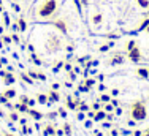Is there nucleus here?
I'll return each mask as SVG.
<instances>
[{
	"label": "nucleus",
	"mask_w": 149,
	"mask_h": 136,
	"mask_svg": "<svg viewBox=\"0 0 149 136\" xmlns=\"http://www.w3.org/2000/svg\"><path fill=\"white\" fill-rule=\"evenodd\" d=\"M133 48H135V41H130V43H129V46H127V49L130 51V49H133Z\"/></svg>",
	"instance_id": "25"
},
{
	"label": "nucleus",
	"mask_w": 149,
	"mask_h": 136,
	"mask_svg": "<svg viewBox=\"0 0 149 136\" xmlns=\"http://www.w3.org/2000/svg\"><path fill=\"white\" fill-rule=\"evenodd\" d=\"M38 103H41V105H45V103H48V96H46L45 94L38 95Z\"/></svg>",
	"instance_id": "19"
},
{
	"label": "nucleus",
	"mask_w": 149,
	"mask_h": 136,
	"mask_svg": "<svg viewBox=\"0 0 149 136\" xmlns=\"http://www.w3.org/2000/svg\"><path fill=\"white\" fill-rule=\"evenodd\" d=\"M100 101H103V103H106V101H109V95H106V94H103L100 96Z\"/></svg>",
	"instance_id": "23"
},
{
	"label": "nucleus",
	"mask_w": 149,
	"mask_h": 136,
	"mask_svg": "<svg viewBox=\"0 0 149 136\" xmlns=\"http://www.w3.org/2000/svg\"><path fill=\"white\" fill-rule=\"evenodd\" d=\"M146 136H149V130H148V131H146Z\"/></svg>",
	"instance_id": "41"
},
{
	"label": "nucleus",
	"mask_w": 149,
	"mask_h": 136,
	"mask_svg": "<svg viewBox=\"0 0 149 136\" xmlns=\"http://www.w3.org/2000/svg\"><path fill=\"white\" fill-rule=\"evenodd\" d=\"M51 24H52L56 28H59L60 33H63V35L68 33V28H67V24H65V21H63V19H56V21H52Z\"/></svg>",
	"instance_id": "3"
},
{
	"label": "nucleus",
	"mask_w": 149,
	"mask_h": 136,
	"mask_svg": "<svg viewBox=\"0 0 149 136\" xmlns=\"http://www.w3.org/2000/svg\"><path fill=\"white\" fill-rule=\"evenodd\" d=\"M79 109H81V111H87V109H89V106H86V105H79Z\"/></svg>",
	"instance_id": "28"
},
{
	"label": "nucleus",
	"mask_w": 149,
	"mask_h": 136,
	"mask_svg": "<svg viewBox=\"0 0 149 136\" xmlns=\"http://www.w3.org/2000/svg\"><path fill=\"white\" fill-rule=\"evenodd\" d=\"M21 78H22V81H26L27 82V84H33V79H32V78H29V76H27V74H21Z\"/></svg>",
	"instance_id": "20"
},
{
	"label": "nucleus",
	"mask_w": 149,
	"mask_h": 136,
	"mask_svg": "<svg viewBox=\"0 0 149 136\" xmlns=\"http://www.w3.org/2000/svg\"><path fill=\"white\" fill-rule=\"evenodd\" d=\"M0 67H2V65H0Z\"/></svg>",
	"instance_id": "43"
},
{
	"label": "nucleus",
	"mask_w": 149,
	"mask_h": 136,
	"mask_svg": "<svg viewBox=\"0 0 149 136\" xmlns=\"http://www.w3.org/2000/svg\"><path fill=\"white\" fill-rule=\"evenodd\" d=\"M122 62H124V59H122V57H120V56L114 57V59L111 60V63H113V65H116V63H122Z\"/></svg>",
	"instance_id": "21"
},
{
	"label": "nucleus",
	"mask_w": 149,
	"mask_h": 136,
	"mask_svg": "<svg viewBox=\"0 0 149 136\" xmlns=\"http://www.w3.org/2000/svg\"><path fill=\"white\" fill-rule=\"evenodd\" d=\"M67 106H68V108H70V109H73V111H74V109H76V108H78V106H76V103H74V101H73V98H72V95H68V96H67Z\"/></svg>",
	"instance_id": "8"
},
{
	"label": "nucleus",
	"mask_w": 149,
	"mask_h": 136,
	"mask_svg": "<svg viewBox=\"0 0 149 136\" xmlns=\"http://www.w3.org/2000/svg\"><path fill=\"white\" fill-rule=\"evenodd\" d=\"M105 117H106V114L103 112V111H98V112L94 116V120H95V122H98V120H103Z\"/></svg>",
	"instance_id": "14"
},
{
	"label": "nucleus",
	"mask_w": 149,
	"mask_h": 136,
	"mask_svg": "<svg viewBox=\"0 0 149 136\" xmlns=\"http://www.w3.org/2000/svg\"><path fill=\"white\" fill-rule=\"evenodd\" d=\"M146 32H148V33H149V26H148V27H146Z\"/></svg>",
	"instance_id": "39"
},
{
	"label": "nucleus",
	"mask_w": 149,
	"mask_h": 136,
	"mask_svg": "<svg viewBox=\"0 0 149 136\" xmlns=\"http://www.w3.org/2000/svg\"><path fill=\"white\" fill-rule=\"evenodd\" d=\"M136 3L141 8H149V0H136Z\"/></svg>",
	"instance_id": "18"
},
{
	"label": "nucleus",
	"mask_w": 149,
	"mask_h": 136,
	"mask_svg": "<svg viewBox=\"0 0 149 136\" xmlns=\"http://www.w3.org/2000/svg\"><path fill=\"white\" fill-rule=\"evenodd\" d=\"M130 116H132L133 120H138V122H141V120L146 119V117H148V111H146L144 103L135 101L132 105V108H130Z\"/></svg>",
	"instance_id": "2"
},
{
	"label": "nucleus",
	"mask_w": 149,
	"mask_h": 136,
	"mask_svg": "<svg viewBox=\"0 0 149 136\" xmlns=\"http://www.w3.org/2000/svg\"><path fill=\"white\" fill-rule=\"evenodd\" d=\"M59 114H60V116H62V117H65V116H67V112H65V111H62V109L59 111Z\"/></svg>",
	"instance_id": "35"
},
{
	"label": "nucleus",
	"mask_w": 149,
	"mask_h": 136,
	"mask_svg": "<svg viewBox=\"0 0 149 136\" xmlns=\"http://www.w3.org/2000/svg\"><path fill=\"white\" fill-rule=\"evenodd\" d=\"M129 59L132 60V62H138V60H141V51L136 48V46L129 51Z\"/></svg>",
	"instance_id": "4"
},
{
	"label": "nucleus",
	"mask_w": 149,
	"mask_h": 136,
	"mask_svg": "<svg viewBox=\"0 0 149 136\" xmlns=\"http://www.w3.org/2000/svg\"><path fill=\"white\" fill-rule=\"evenodd\" d=\"M106 111H108V112H109V111H113V105H106V108H105Z\"/></svg>",
	"instance_id": "34"
},
{
	"label": "nucleus",
	"mask_w": 149,
	"mask_h": 136,
	"mask_svg": "<svg viewBox=\"0 0 149 136\" xmlns=\"http://www.w3.org/2000/svg\"><path fill=\"white\" fill-rule=\"evenodd\" d=\"M16 109L22 111V112H29V106L24 105V103H21V105H16Z\"/></svg>",
	"instance_id": "17"
},
{
	"label": "nucleus",
	"mask_w": 149,
	"mask_h": 136,
	"mask_svg": "<svg viewBox=\"0 0 149 136\" xmlns=\"http://www.w3.org/2000/svg\"><path fill=\"white\" fill-rule=\"evenodd\" d=\"M29 114L33 117V119H41V117H43V114L38 112V111H35V109H29Z\"/></svg>",
	"instance_id": "15"
},
{
	"label": "nucleus",
	"mask_w": 149,
	"mask_h": 136,
	"mask_svg": "<svg viewBox=\"0 0 149 136\" xmlns=\"http://www.w3.org/2000/svg\"><path fill=\"white\" fill-rule=\"evenodd\" d=\"M3 78H5V81H3V82H5L6 85H10V84H13V82H15V76H13L11 73L5 74V76H3Z\"/></svg>",
	"instance_id": "10"
},
{
	"label": "nucleus",
	"mask_w": 149,
	"mask_h": 136,
	"mask_svg": "<svg viewBox=\"0 0 149 136\" xmlns=\"http://www.w3.org/2000/svg\"><path fill=\"white\" fill-rule=\"evenodd\" d=\"M149 26V17H146V19L143 21V22H141V26L138 27V30L136 32H141V30H146V27Z\"/></svg>",
	"instance_id": "16"
},
{
	"label": "nucleus",
	"mask_w": 149,
	"mask_h": 136,
	"mask_svg": "<svg viewBox=\"0 0 149 136\" xmlns=\"http://www.w3.org/2000/svg\"><path fill=\"white\" fill-rule=\"evenodd\" d=\"M0 33H3V27H0Z\"/></svg>",
	"instance_id": "38"
},
{
	"label": "nucleus",
	"mask_w": 149,
	"mask_h": 136,
	"mask_svg": "<svg viewBox=\"0 0 149 136\" xmlns=\"http://www.w3.org/2000/svg\"><path fill=\"white\" fill-rule=\"evenodd\" d=\"M148 17H149V13H148Z\"/></svg>",
	"instance_id": "42"
},
{
	"label": "nucleus",
	"mask_w": 149,
	"mask_h": 136,
	"mask_svg": "<svg viewBox=\"0 0 149 136\" xmlns=\"http://www.w3.org/2000/svg\"><path fill=\"white\" fill-rule=\"evenodd\" d=\"M56 11H57V0H43L38 5L37 14L41 19H49Z\"/></svg>",
	"instance_id": "1"
},
{
	"label": "nucleus",
	"mask_w": 149,
	"mask_h": 136,
	"mask_svg": "<svg viewBox=\"0 0 149 136\" xmlns=\"http://www.w3.org/2000/svg\"><path fill=\"white\" fill-rule=\"evenodd\" d=\"M138 74H140L141 78H144V79H148L149 78V70H146V68H138Z\"/></svg>",
	"instance_id": "12"
},
{
	"label": "nucleus",
	"mask_w": 149,
	"mask_h": 136,
	"mask_svg": "<svg viewBox=\"0 0 149 136\" xmlns=\"http://www.w3.org/2000/svg\"><path fill=\"white\" fill-rule=\"evenodd\" d=\"M102 21H103V16H102L100 13H95L94 16H92V24H95V26L102 24Z\"/></svg>",
	"instance_id": "6"
},
{
	"label": "nucleus",
	"mask_w": 149,
	"mask_h": 136,
	"mask_svg": "<svg viewBox=\"0 0 149 136\" xmlns=\"http://www.w3.org/2000/svg\"><path fill=\"white\" fill-rule=\"evenodd\" d=\"M63 128H65V135H70V133H72V131H70V127H68V125H65Z\"/></svg>",
	"instance_id": "30"
},
{
	"label": "nucleus",
	"mask_w": 149,
	"mask_h": 136,
	"mask_svg": "<svg viewBox=\"0 0 149 136\" xmlns=\"http://www.w3.org/2000/svg\"><path fill=\"white\" fill-rule=\"evenodd\" d=\"M10 117H11V120H17V114H15V112H13Z\"/></svg>",
	"instance_id": "33"
},
{
	"label": "nucleus",
	"mask_w": 149,
	"mask_h": 136,
	"mask_svg": "<svg viewBox=\"0 0 149 136\" xmlns=\"http://www.w3.org/2000/svg\"><path fill=\"white\" fill-rule=\"evenodd\" d=\"M3 41H5V43H11V38H10V37H3Z\"/></svg>",
	"instance_id": "32"
},
{
	"label": "nucleus",
	"mask_w": 149,
	"mask_h": 136,
	"mask_svg": "<svg viewBox=\"0 0 149 136\" xmlns=\"http://www.w3.org/2000/svg\"><path fill=\"white\" fill-rule=\"evenodd\" d=\"M92 108H94L95 111H98V109H100V105H98V103H94V105H92Z\"/></svg>",
	"instance_id": "29"
},
{
	"label": "nucleus",
	"mask_w": 149,
	"mask_h": 136,
	"mask_svg": "<svg viewBox=\"0 0 149 136\" xmlns=\"http://www.w3.org/2000/svg\"><path fill=\"white\" fill-rule=\"evenodd\" d=\"M21 103H24V105H29V98H27V96H21Z\"/></svg>",
	"instance_id": "24"
},
{
	"label": "nucleus",
	"mask_w": 149,
	"mask_h": 136,
	"mask_svg": "<svg viewBox=\"0 0 149 136\" xmlns=\"http://www.w3.org/2000/svg\"><path fill=\"white\" fill-rule=\"evenodd\" d=\"M5 136H13V135H10V133H6V135H5Z\"/></svg>",
	"instance_id": "40"
},
{
	"label": "nucleus",
	"mask_w": 149,
	"mask_h": 136,
	"mask_svg": "<svg viewBox=\"0 0 149 136\" xmlns=\"http://www.w3.org/2000/svg\"><path fill=\"white\" fill-rule=\"evenodd\" d=\"M13 8H15V11H17V13L21 11V6H19V5H16V3H15V5H13Z\"/></svg>",
	"instance_id": "31"
},
{
	"label": "nucleus",
	"mask_w": 149,
	"mask_h": 136,
	"mask_svg": "<svg viewBox=\"0 0 149 136\" xmlns=\"http://www.w3.org/2000/svg\"><path fill=\"white\" fill-rule=\"evenodd\" d=\"M72 2L76 5V11H78V14L79 16H83V3L79 2V0H72Z\"/></svg>",
	"instance_id": "11"
},
{
	"label": "nucleus",
	"mask_w": 149,
	"mask_h": 136,
	"mask_svg": "<svg viewBox=\"0 0 149 136\" xmlns=\"http://www.w3.org/2000/svg\"><path fill=\"white\" fill-rule=\"evenodd\" d=\"M17 27H19V32H26L27 30V22L24 17H19L17 19Z\"/></svg>",
	"instance_id": "5"
},
{
	"label": "nucleus",
	"mask_w": 149,
	"mask_h": 136,
	"mask_svg": "<svg viewBox=\"0 0 149 136\" xmlns=\"http://www.w3.org/2000/svg\"><path fill=\"white\" fill-rule=\"evenodd\" d=\"M133 136H141V131H135Z\"/></svg>",
	"instance_id": "37"
},
{
	"label": "nucleus",
	"mask_w": 149,
	"mask_h": 136,
	"mask_svg": "<svg viewBox=\"0 0 149 136\" xmlns=\"http://www.w3.org/2000/svg\"><path fill=\"white\" fill-rule=\"evenodd\" d=\"M92 84H94V79H87V81H86V85H87L89 89H91V85H92Z\"/></svg>",
	"instance_id": "26"
},
{
	"label": "nucleus",
	"mask_w": 149,
	"mask_h": 136,
	"mask_svg": "<svg viewBox=\"0 0 149 136\" xmlns=\"http://www.w3.org/2000/svg\"><path fill=\"white\" fill-rule=\"evenodd\" d=\"M11 40L15 41V43H17V41H19V38H17V35H15V33H13V35H11Z\"/></svg>",
	"instance_id": "27"
},
{
	"label": "nucleus",
	"mask_w": 149,
	"mask_h": 136,
	"mask_svg": "<svg viewBox=\"0 0 149 136\" xmlns=\"http://www.w3.org/2000/svg\"><path fill=\"white\" fill-rule=\"evenodd\" d=\"M3 19H5V26L8 27L10 26V16H8V13H3Z\"/></svg>",
	"instance_id": "22"
},
{
	"label": "nucleus",
	"mask_w": 149,
	"mask_h": 136,
	"mask_svg": "<svg viewBox=\"0 0 149 136\" xmlns=\"http://www.w3.org/2000/svg\"><path fill=\"white\" fill-rule=\"evenodd\" d=\"M56 131H54V128L51 127V125H48V127H45V131H43V135L45 136H52Z\"/></svg>",
	"instance_id": "13"
},
{
	"label": "nucleus",
	"mask_w": 149,
	"mask_h": 136,
	"mask_svg": "<svg viewBox=\"0 0 149 136\" xmlns=\"http://www.w3.org/2000/svg\"><path fill=\"white\" fill-rule=\"evenodd\" d=\"M81 3H83L84 6H87V3H89V0H81Z\"/></svg>",
	"instance_id": "36"
},
{
	"label": "nucleus",
	"mask_w": 149,
	"mask_h": 136,
	"mask_svg": "<svg viewBox=\"0 0 149 136\" xmlns=\"http://www.w3.org/2000/svg\"><path fill=\"white\" fill-rule=\"evenodd\" d=\"M3 96H5L6 100H8V98H15V96H16V90H15V89H8V90L3 94Z\"/></svg>",
	"instance_id": "9"
},
{
	"label": "nucleus",
	"mask_w": 149,
	"mask_h": 136,
	"mask_svg": "<svg viewBox=\"0 0 149 136\" xmlns=\"http://www.w3.org/2000/svg\"><path fill=\"white\" fill-rule=\"evenodd\" d=\"M51 101H59V94L56 90L49 92V98H48V105H51Z\"/></svg>",
	"instance_id": "7"
}]
</instances>
